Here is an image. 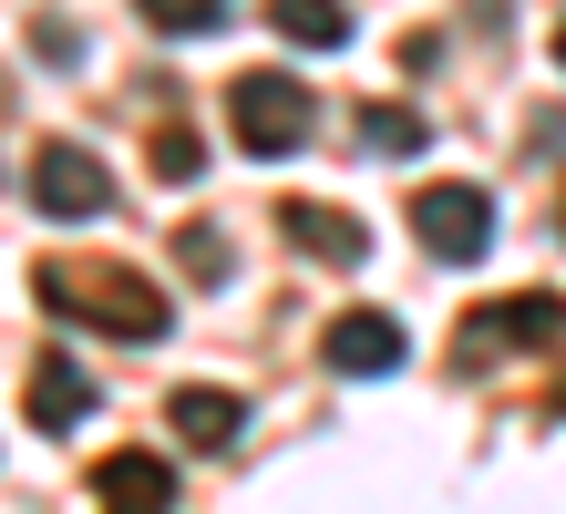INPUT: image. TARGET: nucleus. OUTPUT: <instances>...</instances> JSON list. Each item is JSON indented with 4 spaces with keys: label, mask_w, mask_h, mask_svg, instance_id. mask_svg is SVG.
Masks as SVG:
<instances>
[{
    "label": "nucleus",
    "mask_w": 566,
    "mask_h": 514,
    "mask_svg": "<svg viewBox=\"0 0 566 514\" xmlns=\"http://www.w3.org/2000/svg\"><path fill=\"white\" fill-rule=\"evenodd\" d=\"M31 289H42L52 319H83V329H104V339H165V329H176L165 289L145 279L135 258H42Z\"/></svg>",
    "instance_id": "f257e3e1"
},
{
    "label": "nucleus",
    "mask_w": 566,
    "mask_h": 514,
    "mask_svg": "<svg viewBox=\"0 0 566 514\" xmlns=\"http://www.w3.org/2000/svg\"><path fill=\"white\" fill-rule=\"evenodd\" d=\"M145 155H155V176H165V186H186L196 165H207V145H196V124H176V114L155 124V145H145Z\"/></svg>",
    "instance_id": "2eb2a0df"
},
{
    "label": "nucleus",
    "mask_w": 566,
    "mask_h": 514,
    "mask_svg": "<svg viewBox=\"0 0 566 514\" xmlns=\"http://www.w3.org/2000/svg\"><path fill=\"white\" fill-rule=\"evenodd\" d=\"M269 21L289 31L298 52H340L350 42V11H340V0H269Z\"/></svg>",
    "instance_id": "9b49d317"
},
{
    "label": "nucleus",
    "mask_w": 566,
    "mask_h": 514,
    "mask_svg": "<svg viewBox=\"0 0 566 514\" xmlns=\"http://www.w3.org/2000/svg\"><path fill=\"white\" fill-rule=\"evenodd\" d=\"M556 73H566V21H556Z\"/></svg>",
    "instance_id": "dca6fc26"
},
{
    "label": "nucleus",
    "mask_w": 566,
    "mask_h": 514,
    "mask_svg": "<svg viewBox=\"0 0 566 514\" xmlns=\"http://www.w3.org/2000/svg\"><path fill=\"white\" fill-rule=\"evenodd\" d=\"M360 134H371V155H422V145H432V124L402 114V103H371V114H360Z\"/></svg>",
    "instance_id": "ddd939ff"
},
{
    "label": "nucleus",
    "mask_w": 566,
    "mask_h": 514,
    "mask_svg": "<svg viewBox=\"0 0 566 514\" xmlns=\"http://www.w3.org/2000/svg\"><path fill=\"white\" fill-rule=\"evenodd\" d=\"M176 268H186V289H227V279H238V258H227L217 227H186L176 237Z\"/></svg>",
    "instance_id": "f8f14e48"
},
{
    "label": "nucleus",
    "mask_w": 566,
    "mask_h": 514,
    "mask_svg": "<svg viewBox=\"0 0 566 514\" xmlns=\"http://www.w3.org/2000/svg\"><path fill=\"white\" fill-rule=\"evenodd\" d=\"M227 134H238L248 155H298L319 134V103L298 73H238L227 83Z\"/></svg>",
    "instance_id": "f03ea898"
},
{
    "label": "nucleus",
    "mask_w": 566,
    "mask_h": 514,
    "mask_svg": "<svg viewBox=\"0 0 566 514\" xmlns=\"http://www.w3.org/2000/svg\"><path fill=\"white\" fill-rule=\"evenodd\" d=\"M556 227H566V206H556Z\"/></svg>",
    "instance_id": "f3484780"
},
{
    "label": "nucleus",
    "mask_w": 566,
    "mask_h": 514,
    "mask_svg": "<svg viewBox=\"0 0 566 514\" xmlns=\"http://www.w3.org/2000/svg\"><path fill=\"white\" fill-rule=\"evenodd\" d=\"M93 504H124V514L135 504H176V463L165 453H104L93 463Z\"/></svg>",
    "instance_id": "9d476101"
},
{
    "label": "nucleus",
    "mask_w": 566,
    "mask_h": 514,
    "mask_svg": "<svg viewBox=\"0 0 566 514\" xmlns=\"http://www.w3.org/2000/svg\"><path fill=\"white\" fill-rule=\"evenodd\" d=\"M279 227H289V248H310V258H329V268H360V258H371L360 217H340V206H310V196H289V206H279Z\"/></svg>",
    "instance_id": "6e6552de"
},
{
    "label": "nucleus",
    "mask_w": 566,
    "mask_h": 514,
    "mask_svg": "<svg viewBox=\"0 0 566 514\" xmlns=\"http://www.w3.org/2000/svg\"><path fill=\"white\" fill-rule=\"evenodd\" d=\"M165 422H176L196 453H227V442H238V422H248V401H238V391H217V381H186L176 401H165Z\"/></svg>",
    "instance_id": "1a4fd4ad"
},
{
    "label": "nucleus",
    "mask_w": 566,
    "mask_h": 514,
    "mask_svg": "<svg viewBox=\"0 0 566 514\" xmlns=\"http://www.w3.org/2000/svg\"><path fill=\"white\" fill-rule=\"evenodd\" d=\"M463 370L484 350H536V339H566V298L556 289H525V298H494V308H463Z\"/></svg>",
    "instance_id": "39448f33"
},
{
    "label": "nucleus",
    "mask_w": 566,
    "mask_h": 514,
    "mask_svg": "<svg viewBox=\"0 0 566 514\" xmlns=\"http://www.w3.org/2000/svg\"><path fill=\"white\" fill-rule=\"evenodd\" d=\"M412 237H422L443 268H474V258L494 248V196H484V186H463V176L422 186V196H412Z\"/></svg>",
    "instance_id": "20e7f679"
},
{
    "label": "nucleus",
    "mask_w": 566,
    "mask_h": 514,
    "mask_svg": "<svg viewBox=\"0 0 566 514\" xmlns=\"http://www.w3.org/2000/svg\"><path fill=\"white\" fill-rule=\"evenodd\" d=\"M145 21L176 42H207V31H227V0H145Z\"/></svg>",
    "instance_id": "4468645a"
},
{
    "label": "nucleus",
    "mask_w": 566,
    "mask_h": 514,
    "mask_svg": "<svg viewBox=\"0 0 566 514\" xmlns=\"http://www.w3.org/2000/svg\"><path fill=\"white\" fill-rule=\"evenodd\" d=\"M319 350H329V370H350V381H381V370L412 360V339H402V319H391V308H340Z\"/></svg>",
    "instance_id": "423d86ee"
},
{
    "label": "nucleus",
    "mask_w": 566,
    "mask_h": 514,
    "mask_svg": "<svg viewBox=\"0 0 566 514\" xmlns=\"http://www.w3.org/2000/svg\"><path fill=\"white\" fill-rule=\"evenodd\" d=\"M31 432H73L83 422V411H93V370L73 360V350H42V360H31Z\"/></svg>",
    "instance_id": "0eeeda50"
},
{
    "label": "nucleus",
    "mask_w": 566,
    "mask_h": 514,
    "mask_svg": "<svg viewBox=\"0 0 566 514\" xmlns=\"http://www.w3.org/2000/svg\"><path fill=\"white\" fill-rule=\"evenodd\" d=\"M31 206H42L52 227H93L114 206V176H104V155L73 145V134H52L42 155H31Z\"/></svg>",
    "instance_id": "7ed1b4c3"
}]
</instances>
